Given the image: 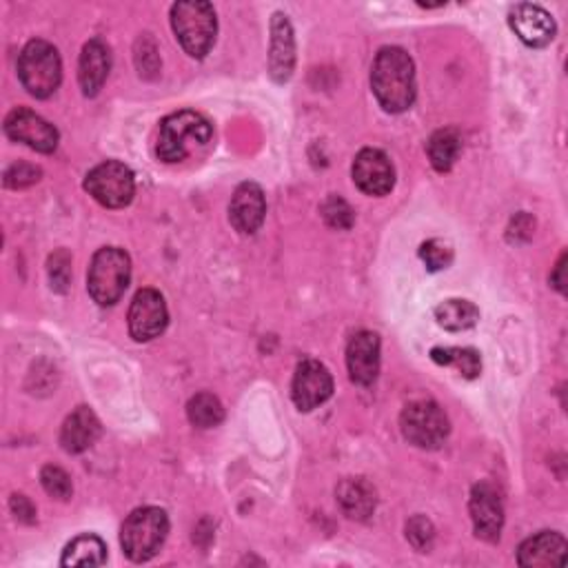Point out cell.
Instances as JSON below:
<instances>
[{
	"mask_svg": "<svg viewBox=\"0 0 568 568\" xmlns=\"http://www.w3.org/2000/svg\"><path fill=\"white\" fill-rule=\"evenodd\" d=\"M371 89L389 113H402L415 102V65L402 47H383L371 68Z\"/></svg>",
	"mask_w": 568,
	"mask_h": 568,
	"instance_id": "1",
	"label": "cell"
},
{
	"mask_svg": "<svg viewBox=\"0 0 568 568\" xmlns=\"http://www.w3.org/2000/svg\"><path fill=\"white\" fill-rule=\"evenodd\" d=\"M212 124L205 116L186 109L176 111L160 122L156 156L167 165L182 162L189 154L205 147L212 141Z\"/></svg>",
	"mask_w": 568,
	"mask_h": 568,
	"instance_id": "2",
	"label": "cell"
},
{
	"mask_svg": "<svg viewBox=\"0 0 568 568\" xmlns=\"http://www.w3.org/2000/svg\"><path fill=\"white\" fill-rule=\"evenodd\" d=\"M171 27L180 47L192 58L203 60L216 43V10L205 0H182L171 8Z\"/></svg>",
	"mask_w": 568,
	"mask_h": 568,
	"instance_id": "3",
	"label": "cell"
},
{
	"mask_svg": "<svg viewBox=\"0 0 568 568\" xmlns=\"http://www.w3.org/2000/svg\"><path fill=\"white\" fill-rule=\"evenodd\" d=\"M132 280V261L118 246L98 249L89 271H87V291L100 306H113Z\"/></svg>",
	"mask_w": 568,
	"mask_h": 568,
	"instance_id": "4",
	"label": "cell"
},
{
	"mask_svg": "<svg viewBox=\"0 0 568 568\" xmlns=\"http://www.w3.org/2000/svg\"><path fill=\"white\" fill-rule=\"evenodd\" d=\"M169 535V518L158 507L136 509L122 524L120 544L132 561L143 564L156 557Z\"/></svg>",
	"mask_w": 568,
	"mask_h": 568,
	"instance_id": "5",
	"label": "cell"
},
{
	"mask_svg": "<svg viewBox=\"0 0 568 568\" xmlns=\"http://www.w3.org/2000/svg\"><path fill=\"white\" fill-rule=\"evenodd\" d=\"M21 85L34 98H49L62 81V62L58 49L47 40H29L19 58Z\"/></svg>",
	"mask_w": 568,
	"mask_h": 568,
	"instance_id": "6",
	"label": "cell"
},
{
	"mask_svg": "<svg viewBox=\"0 0 568 568\" xmlns=\"http://www.w3.org/2000/svg\"><path fill=\"white\" fill-rule=\"evenodd\" d=\"M402 435L418 449H439L449 437L451 424L447 413L433 400H418L404 407L400 415Z\"/></svg>",
	"mask_w": 568,
	"mask_h": 568,
	"instance_id": "7",
	"label": "cell"
},
{
	"mask_svg": "<svg viewBox=\"0 0 568 568\" xmlns=\"http://www.w3.org/2000/svg\"><path fill=\"white\" fill-rule=\"evenodd\" d=\"M85 192L107 209H122L134 201L136 178L134 171L118 160L96 165L85 176Z\"/></svg>",
	"mask_w": 568,
	"mask_h": 568,
	"instance_id": "8",
	"label": "cell"
},
{
	"mask_svg": "<svg viewBox=\"0 0 568 568\" xmlns=\"http://www.w3.org/2000/svg\"><path fill=\"white\" fill-rule=\"evenodd\" d=\"M334 396V377L329 368L318 360H302L295 368L291 398L293 404L309 413L313 409L323 407Z\"/></svg>",
	"mask_w": 568,
	"mask_h": 568,
	"instance_id": "9",
	"label": "cell"
},
{
	"mask_svg": "<svg viewBox=\"0 0 568 568\" xmlns=\"http://www.w3.org/2000/svg\"><path fill=\"white\" fill-rule=\"evenodd\" d=\"M130 334L136 342H149L158 338L169 323L167 302L156 289H141L130 306Z\"/></svg>",
	"mask_w": 568,
	"mask_h": 568,
	"instance_id": "10",
	"label": "cell"
},
{
	"mask_svg": "<svg viewBox=\"0 0 568 568\" xmlns=\"http://www.w3.org/2000/svg\"><path fill=\"white\" fill-rule=\"evenodd\" d=\"M5 134L12 141L23 143L38 154H53L58 147V141H60L58 130L49 120H45L43 116L34 113L32 109H25V107H19L8 113Z\"/></svg>",
	"mask_w": 568,
	"mask_h": 568,
	"instance_id": "11",
	"label": "cell"
},
{
	"mask_svg": "<svg viewBox=\"0 0 568 568\" xmlns=\"http://www.w3.org/2000/svg\"><path fill=\"white\" fill-rule=\"evenodd\" d=\"M355 186L366 196H387L396 184V169L391 158L380 149H362L351 167Z\"/></svg>",
	"mask_w": 568,
	"mask_h": 568,
	"instance_id": "12",
	"label": "cell"
},
{
	"mask_svg": "<svg viewBox=\"0 0 568 568\" xmlns=\"http://www.w3.org/2000/svg\"><path fill=\"white\" fill-rule=\"evenodd\" d=\"M267 216V201L256 182H242L229 203V222L242 235H254Z\"/></svg>",
	"mask_w": 568,
	"mask_h": 568,
	"instance_id": "13",
	"label": "cell"
},
{
	"mask_svg": "<svg viewBox=\"0 0 568 568\" xmlns=\"http://www.w3.org/2000/svg\"><path fill=\"white\" fill-rule=\"evenodd\" d=\"M471 520L475 535L484 542H497L504 527V507L493 484L480 482L471 491Z\"/></svg>",
	"mask_w": 568,
	"mask_h": 568,
	"instance_id": "14",
	"label": "cell"
},
{
	"mask_svg": "<svg viewBox=\"0 0 568 568\" xmlns=\"http://www.w3.org/2000/svg\"><path fill=\"white\" fill-rule=\"evenodd\" d=\"M347 368L351 383L368 387L380 373V338L373 331H358L347 347Z\"/></svg>",
	"mask_w": 568,
	"mask_h": 568,
	"instance_id": "15",
	"label": "cell"
},
{
	"mask_svg": "<svg viewBox=\"0 0 568 568\" xmlns=\"http://www.w3.org/2000/svg\"><path fill=\"white\" fill-rule=\"evenodd\" d=\"M509 25L524 45L535 49L551 45L557 32L553 16L540 5H531V3L516 5L509 14Z\"/></svg>",
	"mask_w": 568,
	"mask_h": 568,
	"instance_id": "16",
	"label": "cell"
},
{
	"mask_svg": "<svg viewBox=\"0 0 568 568\" xmlns=\"http://www.w3.org/2000/svg\"><path fill=\"white\" fill-rule=\"evenodd\" d=\"M109 70H111V51H109L107 43H102L100 38L89 40L83 47L81 62H78V83L87 98H94L100 94V89L109 76Z\"/></svg>",
	"mask_w": 568,
	"mask_h": 568,
	"instance_id": "17",
	"label": "cell"
},
{
	"mask_svg": "<svg viewBox=\"0 0 568 568\" xmlns=\"http://www.w3.org/2000/svg\"><path fill=\"white\" fill-rule=\"evenodd\" d=\"M295 65V38L293 27L285 14H276L271 21V51H269V72L276 83L291 78Z\"/></svg>",
	"mask_w": 568,
	"mask_h": 568,
	"instance_id": "18",
	"label": "cell"
},
{
	"mask_svg": "<svg viewBox=\"0 0 568 568\" xmlns=\"http://www.w3.org/2000/svg\"><path fill=\"white\" fill-rule=\"evenodd\" d=\"M102 426L89 407H78L60 428V445L68 454H83L96 445Z\"/></svg>",
	"mask_w": 568,
	"mask_h": 568,
	"instance_id": "19",
	"label": "cell"
},
{
	"mask_svg": "<svg viewBox=\"0 0 568 568\" xmlns=\"http://www.w3.org/2000/svg\"><path fill=\"white\" fill-rule=\"evenodd\" d=\"M566 540L555 531H542L529 537L518 551V564L524 568L561 566L566 557Z\"/></svg>",
	"mask_w": 568,
	"mask_h": 568,
	"instance_id": "20",
	"label": "cell"
},
{
	"mask_svg": "<svg viewBox=\"0 0 568 568\" xmlns=\"http://www.w3.org/2000/svg\"><path fill=\"white\" fill-rule=\"evenodd\" d=\"M336 497H338L342 513L349 520H358V522L368 520L377 507V493H375L373 484L364 478L342 480L336 488Z\"/></svg>",
	"mask_w": 568,
	"mask_h": 568,
	"instance_id": "21",
	"label": "cell"
},
{
	"mask_svg": "<svg viewBox=\"0 0 568 568\" xmlns=\"http://www.w3.org/2000/svg\"><path fill=\"white\" fill-rule=\"evenodd\" d=\"M435 321L447 331H467L478 325L480 309L469 300H445L435 306Z\"/></svg>",
	"mask_w": 568,
	"mask_h": 568,
	"instance_id": "22",
	"label": "cell"
},
{
	"mask_svg": "<svg viewBox=\"0 0 568 568\" xmlns=\"http://www.w3.org/2000/svg\"><path fill=\"white\" fill-rule=\"evenodd\" d=\"M426 152L433 169L439 173H447L451 171L462 152V138L456 130H439L431 136Z\"/></svg>",
	"mask_w": 568,
	"mask_h": 568,
	"instance_id": "23",
	"label": "cell"
},
{
	"mask_svg": "<svg viewBox=\"0 0 568 568\" xmlns=\"http://www.w3.org/2000/svg\"><path fill=\"white\" fill-rule=\"evenodd\" d=\"M107 561V546L96 535H81L68 544L60 557V566H102Z\"/></svg>",
	"mask_w": 568,
	"mask_h": 568,
	"instance_id": "24",
	"label": "cell"
},
{
	"mask_svg": "<svg viewBox=\"0 0 568 568\" xmlns=\"http://www.w3.org/2000/svg\"><path fill=\"white\" fill-rule=\"evenodd\" d=\"M431 360L442 366H454L467 380H475L482 371V360L475 349L467 347H435L431 349Z\"/></svg>",
	"mask_w": 568,
	"mask_h": 568,
	"instance_id": "25",
	"label": "cell"
},
{
	"mask_svg": "<svg viewBox=\"0 0 568 568\" xmlns=\"http://www.w3.org/2000/svg\"><path fill=\"white\" fill-rule=\"evenodd\" d=\"M186 418L198 428H214L225 420L222 402L212 394H198L186 404Z\"/></svg>",
	"mask_w": 568,
	"mask_h": 568,
	"instance_id": "26",
	"label": "cell"
},
{
	"mask_svg": "<svg viewBox=\"0 0 568 568\" xmlns=\"http://www.w3.org/2000/svg\"><path fill=\"white\" fill-rule=\"evenodd\" d=\"M40 484L51 497H56L60 501H68L74 495V484H72V478L68 475V471H62L60 467H53V464H47L40 471Z\"/></svg>",
	"mask_w": 568,
	"mask_h": 568,
	"instance_id": "27",
	"label": "cell"
},
{
	"mask_svg": "<svg viewBox=\"0 0 568 568\" xmlns=\"http://www.w3.org/2000/svg\"><path fill=\"white\" fill-rule=\"evenodd\" d=\"M420 258L428 271H442L454 263V249L445 240H428L420 246Z\"/></svg>",
	"mask_w": 568,
	"mask_h": 568,
	"instance_id": "28",
	"label": "cell"
},
{
	"mask_svg": "<svg viewBox=\"0 0 568 568\" xmlns=\"http://www.w3.org/2000/svg\"><path fill=\"white\" fill-rule=\"evenodd\" d=\"M47 271H49V280H51V289L53 291L65 293L70 289V282H72V256L68 254L65 249H58L56 254L49 256Z\"/></svg>",
	"mask_w": 568,
	"mask_h": 568,
	"instance_id": "29",
	"label": "cell"
},
{
	"mask_svg": "<svg viewBox=\"0 0 568 568\" xmlns=\"http://www.w3.org/2000/svg\"><path fill=\"white\" fill-rule=\"evenodd\" d=\"M321 214H323L325 222H327L331 229H338V231L351 229V227H353V220H355L353 209H351L349 203L342 201L340 196H329V198L323 203Z\"/></svg>",
	"mask_w": 568,
	"mask_h": 568,
	"instance_id": "30",
	"label": "cell"
},
{
	"mask_svg": "<svg viewBox=\"0 0 568 568\" xmlns=\"http://www.w3.org/2000/svg\"><path fill=\"white\" fill-rule=\"evenodd\" d=\"M134 58H136V68H138L143 78L158 76V72H160V56H158V47H156V43H154V38L149 34L138 38Z\"/></svg>",
	"mask_w": 568,
	"mask_h": 568,
	"instance_id": "31",
	"label": "cell"
},
{
	"mask_svg": "<svg viewBox=\"0 0 568 568\" xmlns=\"http://www.w3.org/2000/svg\"><path fill=\"white\" fill-rule=\"evenodd\" d=\"M407 540L411 542V546L420 553H428V548L433 546L435 540V529L431 524L428 518L424 516H415L407 522Z\"/></svg>",
	"mask_w": 568,
	"mask_h": 568,
	"instance_id": "32",
	"label": "cell"
},
{
	"mask_svg": "<svg viewBox=\"0 0 568 568\" xmlns=\"http://www.w3.org/2000/svg\"><path fill=\"white\" fill-rule=\"evenodd\" d=\"M40 176H43V171L29 162H14L5 171V186L25 189V186L36 184L40 180Z\"/></svg>",
	"mask_w": 568,
	"mask_h": 568,
	"instance_id": "33",
	"label": "cell"
},
{
	"mask_svg": "<svg viewBox=\"0 0 568 568\" xmlns=\"http://www.w3.org/2000/svg\"><path fill=\"white\" fill-rule=\"evenodd\" d=\"M10 507H12V513L16 516L19 522H23V524H34L36 522V509H34V504L29 501V497L16 493L10 499Z\"/></svg>",
	"mask_w": 568,
	"mask_h": 568,
	"instance_id": "34",
	"label": "cell"
},
{
	"mask_svg": "<svg viewBox=\"0 0 568 568\" xmlns=\"http://www.w3.org/2000/svg\"><path fill=\"white\" fill-rule=\"evenodd\" d=\"M564 263H566V256L559 258V263H557V267H555V274L551 276V285H553L559 293H564V285H566V280H564Z\"/></svg>",
	"mask_w": 568,
	"mask_h": 568,
	"instance_id": "35",
	"label": "cell"
}]
</instances>
